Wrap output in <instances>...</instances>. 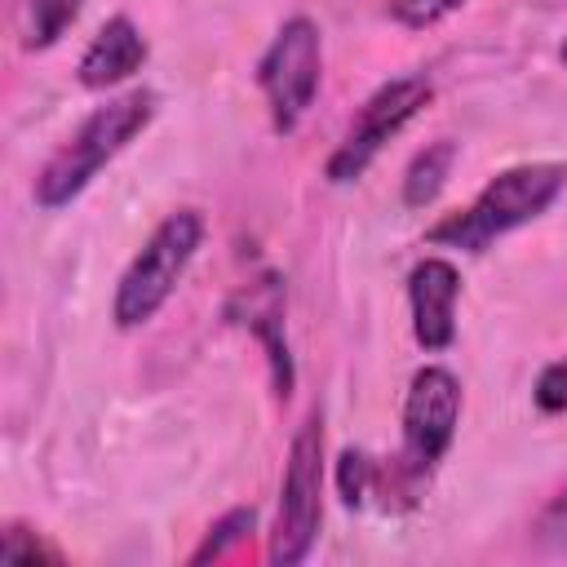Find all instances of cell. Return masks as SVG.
Here are the masks:
<instances>
[{"instance_id":"6da1fadb","label":"cell","mask_w":567,"mask_h":567,"mask_svg":"<svg viewBox=\"0 0 567 567\" xmlns=\"http://www.w3.org/2000/svg\"><path fill=\"white\" fill-rule=\"evenodd\" d=\"M563 190H567V164H558V159H527V164L501 168L461 213H447L443 221H434L425 230V244L487 252L509 230L536 221Z\"/></svg>"},{"instance_id":"7a4b0ae2","label":"cell","mask_w":567,"mask_h":567,"mask_svg":"<svg viewBox=\"0 0 567 567\" xmlns=\"http://www.w3.org/2000/svg\"><path fill=\"white\" fill-rule=\"evenodd\" d=\"M155 106H159V97L151 89H128V93L106 97L102 106H93L80 120V128L40 164L35 186H31L35 204L49 208V213L66 208L102 173V164H111L155 120Z\"/></svg>"},{"instance_id":"3957f363","label":"cell","mask_w":567,"mask_h":567,"mask_svg":"<svg viewBox=\"0 0 567 567\" xmlns=\"http://www.w3.org/2000/svg\"><path fill=\"white\" fill-rule=\"evenodd\" d=\"M204 244V217L199 208H173L155 230L151 239L133 252V261L124 266L120 284H115V301H111V319L120 332H133V328H146L164 301L173 297V288L182 284L195 248Z\"/></svg>"},{"instance_id":"277c9868","label":"cell","mask_w":567,"mask_h":567,"mask_svg":"<svg viewBox=\"0 0 567 567\" xmlns=\"http://www.w3.org/2000/svg\"><path fill=\"white\" fill-rule=\"evenodd\" d=\"M461 421V381L456 372L425 363L412 372L408 394H403V439H399V465H394V487L403 505L416 501V487L430 478V470L447 456L452 434Z\"/></svg>"},{"instance_id":"5b68a950","label":"cell","mask_w":567,"mask_h":567,"mask_svg":"<svg viewBox=\"0 0 567 567\" xmlns=\"http://www.w3.org/2000/svg\"><path fill=\"white\" fill-rule=\"evenodd\" d=\"M319 523H323V412L315 408L288 443L279 509L270 527V563L279 567L306 563V554L315 549Z\"/></svg>"},{"instance_id":"8992f818","label":"cell","mask_w":567,"mask_h":567,"mask_svg":"<svg viewBox=\"0 0 567 567\" xmlns=\"http://www.w3.org/2000/svg\"><path fill=\"white\" fill-rule=\"evenodd\" d=\"M319 80H323V40H319V27L297 13L288 18L275 40L266 44V53L257 58V89L266 97V111H270V128L279 137L297 133L301 115L310 111L315 93H319Z\"/></svg>"},{"instance_id":"52a82bcc","label":"cell","mask_w":567,"mask_h":567,"mask_svg":"<svg viewBox=\"0 0 567 567\" xmlns=\"http://www.w3.org/2000/svg\"><path fill=\"white\" fill-rule=\"evenodd\" d=\"M434 97V84L425 75H394L385 80L354 115V124L346 128V137L337 142V151L328 155L323 164V177L332 186H346V182H359L368 173V164L385 151V142L394 133H403Z\"/></svg>"},{"instance_id":"ba28073f","label":"cell","mask_w":567,"mask_h":567,"mask_svg":"<svg viewBox=\"0 0 567 567\" xmlns=\"http://www.w3.org/2000/svg\"><path fill=\"white\" fill-rule=\"evenodd\" d=\"M456 297H461V270L447 257H421L408 270L412 337L425 354H439L456 341Z\"/></svg>"},{"instance_id":"9c48e42d","label":"cell","mask_w":567,"mask_h":567,"mask_svg":"<svg viewBox=\"0 0 567 567\" xmlns=\"http://www.w3.org/2000/svg\"><path fill=\"white\" fill-rule=\"evenodd\" d=\"M226 315H230L235 323H244V328L261 341V350H266V359H270L275 394L288 399V394H292V354H288V337H284V284H279V275L266 270L257 284L239 288V292L230 297Z\"/></svg>"},{"instance_id":"30bf717a","label":"cell","mask_w":567,"mask_h":567,"mask_svg":"<svg viewBox=\"0 0 567 567\" xmlns=\"http://www.w3.org/2000/svg\"><path fill=\"white\" fill-rule=\"evenodd\" d=\"M142 62H146V40L137 31V22L128 13H111L97 27V35L84 44V53L75 62V80L84 89L102 93V89L124 84L133 71H142Z\"/></svg>"},{"instance_id":"8fae6325","label":"cell","mask_w":567,"mask_h":567,"mask_svg":"<svg viewBox=\"0 0 567 567\" xmlns=\"http://www.w3.org/2000/svg\"><path fill=\"white\" fill-rule=\"evenodd\" d=\"M452 164H456V142H447V137H439L425 151H416L412 164H408V173H403V204L408 208L434 204L439 190H443V182L452 177Z\"/></svg>"},{"instance_id":"7c38bea8","label":"cell","mask_w":567,"mask_h":567,"mask_svg":"<svg viewBox=\"0 0 567 567\" xmlns=\"http://www.w3.org/2000/svg\"><path fill=\"white\" fill-rule=\"evenodd\" d=\"M84 0H27L22 4V49H49L80 18Z\"/></svg>"},{"instance_id":"4fadbf2b","label":"cell","mask_w":567,"mask_h":567,"mask_svg":"<svg viewBox=\"0 0 567 567\" xmlns=\"http://www.w3.org/2000/svg\"><path fill=\"white\" fill-rule=\"evenodd\" d=\"M377 461L359 447H346L341 461H337V492H341V505L346 509H363V501L377 492Z\"/></svg>"},{"instance_id":"5bb4252c","label":"cell","mask_w":567,"mask_h":567,"mask_svg":"<svg viewBox=\"0 0 567 567\" xmlns=\"http://www.w3.org/2000/svg\"><path fill=\"white\" fill-rule=\"evenodd\" d=\"M252 523H257V514L252 509H230L226 518H217L213 527H208V536H204V545L190 554V563H208V558H221L235 540H244L248 532H252Z\"/></svg>"},{"instance_id":"9a60e30c","label":"cell","mask_w":567,"mask_h":567,"mask_svg":"<svg viewBox=\"0 0 567 567\" xmlns=\"http://www.w3.org/2000/svg\"><path fill=\"white\" fill-rule=\"evenodd\" d=\"M465 0H390V18L408 31H425L434 22H443L447 13H456Z\"/></svg>"},{"instance_id":"2e32d148","label":"cell","mask_w":567,"mask_h":567,"mask_svg":"<svg viewBox=\"0 0 567 567\" xmlns=\"http://www.w3.org/2000/svg\"><path fill=\"white\" fill-rule=\"evenodd\" d=\"M536 545L554 549V554H567V487L536 514V527H532Z\"/></svg>"},{"instance_id":"e0dca14e","label":"cell","mask_w":567,"mask_h":567,"mask_svg":"<svg viewBox=\"0 0 567 567\" xmlns=\"http://www.w3.org/2000/svg\"><path fill=\"white\" fill-rule=\"evenodd\" d=\"M532 403H536L540 412H549V416L567 412V359H554V363L536 377V385H532Z\"/></svg>"},{"instance_id":"ac0fdd59","label":"cell","mask_w":567,"mask_h":567,"mask_svg":"<svg viewBox=\"0 0 567 567\" xmlns=\"http://www.w3.org/2000/svg\"><path fill=\"white\" fill-rule=\"evenodd\" d=\"M22 536H27L22 523H9V527H4V540H0V558H4V563H35V558L58 563V549H49L40 536H31V540H22Z\"/></svg>"},{"instance_id":"d6986e66","label":"cell","mask_w":567,"mask_h":567,"mask_svg":"<svg viewBox=\"0 0 567 567\" xmlns=\"http://www.w3.org/2000/svg\"><path fill=\"white\" fill-rule=\"evenodd\" d=\"M558 58H563V66H567V40H563V44H558Z\"/></svg>"}]
</instances>
